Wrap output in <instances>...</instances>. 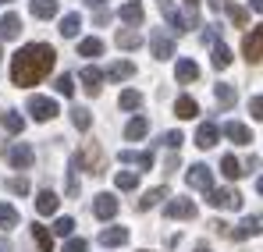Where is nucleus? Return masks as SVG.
I'll use <instances>...</instances> for the list:
<instances>
[{
  "mask_svg": "<svg viewBox=\"0 0 263 252\" xmlns=\"http://www.w3.org/2000/svg\"><path fill=\"white\" fill-rule=\"evenodd\" d=\"M256 192H260V196H263V178H256Z\"/></svg>",
  "mask_w": 263,
  "mask_h": 252,
  "instance_id": "nucleus-49",
  "label": "nucleus"
},
{
  "mask_svg": "<svg viewBox=\"0 0 263 252\" xmlns=\"http://www.w3.org/2000/svg\"><path fill=\"white\" fill-rule=\"evenodd\" d=\"M11 192H14V196H25V192H29V181H25V178H14V181H11Z\"/></svg>",
  "mask_w": 263,
  "mask_h": 252,
  "instance_id": "nucleus-45",
  "label": "nucleus"
},
{
  "mask_svg": "<svg viewBox=\"0 0 263 252\" xmlns=\"http://www.w3.org/2000/svg\"><path fill=\"white\" fill-rule=\"evenodd\" d=\"M0 125H4V131H11V135H22V128H25V118H22V114H14V110H7V114L0 118Z\"/></svg>",
  "mask_w": 263,
  "mask_h": 252,
  "instance_id": "nucleus-33",
  "label": "nucleus"
},
{
  "mask_svg": "<svg viewBox=\"0 0 263 252\" xmlns=\"http://www.w3.org/2000/svg\"><path fill=\"white\" fill-rule=\"evenodd\" d=\"M71 121H75V128H79V131H89V125H92V118H89L86 107H75V110H71Z\"/></svg>",
  "mask_w": 263,
  "mask_h": 252,
  "instance_id": "nucleus-38",
  "label": "nucleus"
},
{
  "mask_svg": "<svg viewBox=\"0 0 263 252\" xmlns=\"http://www.w3.org/2000/svg\"><path fill=\"white\" fill-rule=\"evenodd\" d=\"M228 14H231V22H235V25H246V22H249V11H246V7H235V4H231V7H228Z\"/></svg>",
  "mask_w": 263,
  "mask_h": 252,
  "instance_id": "nucleus-40",
  "label": "nucleus"
},
{
  "mask_svg": "<svg viewBox=\"0 0 263 252\" xmlns=\"http://www.w3.org/2000/svg\"><path fill=\"white\" fill-rule=\"evenodd\" d=\"M220 170H224V178H231V181L246 174V170H242V160H238V157H231V153H228V157L220 160Z\"/></svg>",
  "mask_w": 263,
  "mask_h": 252,
  "instance_id": "nucleus-34",
  "label": "nucleus"
},
{
  "mask_svg": "<svg viewBox=\"0 0 263 252\" xmlns=\"http://www.w3.org/2000/svg\"><path fill=\"white\" fill-rule=\"evenodd\" d=\"M249 7H253L256 14H263V0H249Z\"/></svg>",
  "mask_w": 263,
  "mask_h": 252,
  "instance_id": "nucleus-46",
  "label": "nucleus"
},
{
  "mask_svg": "<svg viewBox=\"0 0 263 252\" xmlns=\"http://www.w3.org/2000/svg\"><path fill=\"white\" fill-rule=\"evenodd\" d=\"M217 139H220V128H217V125H210V121H206V125L196 128V146H199V149L217 146Z\"/></svg>",
  "mask_w": 263,
  "mask_h": 252,
  "instance_id": "nucleus-17",
  "label": "nucleus"
},
{
  "mask_svg": "<svg viewBox=\"0 0 263 252\" xmlns=\"http://www.w3.org/2000/svg\"><path fill=\"white\" fill-rule=\"evenodd\" d=\"M57 203H61V199H57V192L43 188V192L36 196V213H40V217H50V213H57Z\"/></svg>",
  "mask_w": 263,
  "mask_h": 252,
  "instance_id": "nucleus-18",
  "label": "nucleus"
},
{
  "mask_svg": "<svg viewBox=\"0 0 263 252\" xmlns=\"http://www.w3.org/2000/svg\"><path fill=\"white\" fill-rule=\"evenodd\" d=\"M196 252H210V249H206V245H199V249H196Z\"/></svg>",
  "mask_w": 263,
  "mask_h": 252,
  "instance_id": "nucleus-50",
  "label": "nucleus"
},
{
  "mask_svg": "<svg viewBox=\"0 0 263 252\" xmlns=\"http://www.w3.org/2000/svg\"><path fill=\"white\" fill-rule=\"evenodd\" d=\"M164 213H167L171 220H192V217H196V203L185 199V196H178V199H171V203L164 206Z\"/></svg>",
  "mask_w": 263,
  "mask_h": 252,
  "instance_id": "nucleus-7",
  "label": "nucleus"
},
{
  "mask_svg": "<svg viewBox=\"0 0 263 252\" xmlns=\"http://www.w3.org/2000/svg\"><path fill=\"white\" fill-rule=\"evenodd\" d=\"M92 213H96L100 220H110V217L118 213V199H114L110 192H100V196L92 199Z\"/></svg>",
  "mask_w": 263,
  "mask_h": 252,
  "instance_id": "nucleus-11",
  "label": "nucleus"
},
{
  "mask_svg": "<svg viewBox=\"0 0 263 252\" xmlns=\"http://www.w3.org/2000/svg\"><path fill=\"white\" fill-rule=\"evenodd\" d=\"M118 18H121V22H128V25H139V22L146 18V11H142V4H139V0H128V4H121Z\"/></svg>",
  "mask_w": 263,
  "mask_h": 252,
  "instance_id": "nucleus-20",
  "label": "nucleus"
},
{
  "mask_svg": "<svg viewBox=\"0 0 263 252\" xmlns=\"http://www.w3.org/2000/svg\"><path fill=\"white\" fill-rule=\"evenodd\" d=\"M29 11H32V14H36V18H57V11H61V7H57V0H32V4H29Z\"/></svg>",
  "mask_w": 263,
  "mask_h": 252,
  "instance_id": "nucleus-25",
  "label": "nucleus"
},
{
  "mask_svg": "<svg viewBox=\"0 0 263 252\" xmlns=\"http://www.w3.org/2000/svg\"><path fill=\"white\" fill-rule=\"evenodd\" d=\"M18 36H22V18H18L14 11L0 14V43H7V40H18Z\"/></svg>",
  "mask_w": 263,
  "mask_h": 252,
  "instance_id": "nucleus-9",
  "label": "nucleus"
},
{
  "mask_svg": "<svg viewBox=\"0 0 263 252\" xmlns=\"http://www.w3.org/2000/svg\"><path fill=\"white\" fill-rule=\"evenodd\" d=\"M29 114L36 118V121H53L57 118V103L50 100V96H29Z\"/></svg>",
  "mask_w": 263,
  "mask_h": 252,
  "instance_id": "nucleus-4",
  "label": "nucleus"
},
{
  "mask_svg": "<svg viewBox=\"0 0 263 252\" xmlns=\"http://www.w3.org/2000/svg\"><path fill=\"white\" fill-rule=\"evenodd\" d=\"M89 7H103V0H86Z\"/></svg>",
  "mask_w": 263,
  "mask_h": 252,
  "instance_id": "nucleus-48",
  "label": "nucleus"
},
{
  "mask_svg": "<svg viewBox=\"0 0 263 252\" xmlns=\"http://www.w3.org/2000/svg\"><path fill=\"white\" fill-rule=\"evenodd\" d=\"M142 252H146V249H142Z\"/></svg>",
  "mask_w": 263,
  "mask_h": 252,
  "instance_id": "nucleus-52",
  "label": "nucleus"
},
{
  "mask_svg": "<svg viewBox=\"0 0 263 252\" xmlns=\"http://www.w3.org/2000/svg\"><path fill=\"white\" fill-rule=\"evenodd\" d=\"M146 131H149V121H146V118L139 114V118H132L128 125H125V139H128V142H139V139H142Z\"/></svg>",
  "mask_w": 263,
  "mask_h": 252,
  "instance_id": "nucleus-24",
  "label": "nucleus"
},
{
  "mask_svg": "<svg viewBox=\"0 0 263 252\" xmlns=\"http://www.w3.org/2000/svg\"><path fill=\"white\" fill-rule=\"evenodd\" d=\"M53 61H57V53H53L50 43H25V46L11 57V82L22 85V89L40 85L46 75H50Z\"/></svg>",
  "mask_w": 263,
  "mask_h": 252,
  "instance_id": "nucleus-1",
  "label": "nucleus"
},
{
  "mask_svg": "<svg viewBox=\"0 0 263 252\" xmlns=\"http://www.w3.org/2000/svg\"><path fill=\"white\" fill-rule=\"evenodd\" d=\"M175 114L181 118V121H192V118L199 114V103H196L192 96H178V103H175Z\"/></svg>",
  "mask_w": 263,
  "mask_h": 252,
  "instance_id": "nucleus-23",
  "label": "nucleus"
},
{
  "mask_svg": "<svg viewBox=\"0 0 263 252\" xmlns=\"http://www.w3.org/2000/svg\"><path fill=\"white\" fill-rule=\"evenodd\" d=\"M149 50H153L157 61H167V57L175 53V43H171V36H167L164 29H153V32H149Z\"/></svg>",
  "mask_w": 263,
  "mask_h": 252,
  "instance_id": "nucleus-5",
  "label": "nucleus"
},
{
  "mask_svg": "<svg viewBox=\"0 0 263 252\" xmlns=\"http://www.w3.org/2000/svg\"><path fill=\"white\" fill-rule=\"evenodd\" d=\"M100 245H107V249H118V245H128V227H107V231H100V238H96Z\"/></svg>",
  "mask_w": 263,
  "mask_h": 252,
  "instance_id": "nucleus-12",
  "label": "nucleus"
},
{
  "mask_svg": "<svg viewBox=\"0 0 263 252\" xmlns=\"http://www.w3.org/2000/svg\"><path fill=\"white\" fill-rule=\"evenodd\" d=\"M0 4H7V0H0Z\"/></svg>",
  "mask_w": 263,
  "mask_h": 252,
  "instance_id": "nucleus-51",
  "label": "nucleus"
},
{
  "mask_svg": "<svg viewBox=\"0 0 263 252\" xmlns=\"http://www.w3.org/2000/svg\"><path fill=\"white\" fill-rule=\"evenodd\" d=\"M196 11H199V0H185V22H189V29L196 25Z\"/></svg>",
  "mask_w": 263,
  "mask_h": 252,
  "instance_id": "nucleus-41",
  "label": "nucleus"
},
{
  "mask_svg": "<svg viewBox=\"0 0 263 252\" xmlns=\"http://www.w3.org/2000/svg\"><path fill=\"white\" fill-rule=\"evenodd\" d=\"M0 252H11V242L7 238H0Z\"/></svg>",
  "mask_w": 263,
  "mask_h": 252,
  "instance_id": "nucleus-47",
  "label": "nucleus"
},
{
  "mask_svg": "<svg viewBox=\"0 0 263 252\" xmlns=\"http://www.w3.org/2000/svg\"><path fill=\"white\" fill-rule=\"evenodd\" d=\"M206 196H210L206 203L217 206V210H238V206H242V196H238L235 188H210Z\"/></svg>",
  "mask_w": 263,
  "mask_h": 252,
  "instance_id": "nucleus-3",
  "label": "nucleus"
},
{
  "mask_svg": "<svg viewBox=\"0 0 263 252\" xmlns=\"http://www.w3.org/2000/svg\"><path fill=\"white\" fill-rule=\"evenodd\" d=\"M114 188H121V192L139 188V174H135V170H118V174H114Z\"/></svg>",
  "mask_w": 263,
  "mask_h": 252,
  "instance_id": "nucleus-28",
  "label": "nucleus"
},
{
  "mask_svg": "<svg viewBox=\"0 0 263 252\" xmlns=\"http://www.w3.org/2000/svg\"><path fill=\"white\" fill-rule=\"evenodd\" d=\"M181 142H185V135H181V131H167V135H164V146H167V149H178Z\"/></svg>",
  "mask_w": 263,
  "mask_h": 252,
  "instance_id": "nucleus-43",
  "label": "nucleus"
},
{
  "mask_svg": "<svg viewBox=\"0 0 263 252\" xmlns=\"http://www.w3.org/2000/svg\"><path fill=\"white\" fill-rule=\"evenodd\" d=\"M71 231H75V217H57V220H53V235L68 238Z\"/></svg>",
  "mask_w": 263,
  "mask_h": 252,
  "instance_id": "nucleus-37",
  "label": "nucleus"
},
{
  "mask_svg": "<svg viewBox=\"0 0 263 252\" xmlns=\"http://www.w3.org/2000/svg\"><path fill=\"white\" fill-rule=\"evenodd\" d=\"M160 199H167V188H164V185H157V188L142 192V199H139V210H149V206H157Z\"/></svg>",
  "mask_w": 263,
  "mask_h": 252,
  "instance_id": "nucleus-29",
  "label": "nucleus"
},
{
  "mask_svg": "<svg viewBox=\"0 0 263 252\" xmlns=\"http://www.w3.org/2000/svg\"><path fill=\"white\" fill-rule=\"evenodd\" d=\"M132 75H135V64H132V61H114V64L107 68V79H110V82H125Z\"/></svg>",
  "mask_w": 263,
  "mask_h": 252,
  "instance_id": "nucleus-22",
  "label": "nucleus"
},
{
  "mask_svg": "<svg viewBox=\"0 0 263 252\" xmlns=\"http://www.w3.org/2000/svg\"><path fill=\"white\" fill-rule=\"evenodd\" d=\"M224 135H228L235 146H249V142H253V131L242 125V121H228V125H224Z\"/></svg>",
  "mask_w": 263,
  "mask_h": 252,
  "instance_id": "nucleus-16",
  "label": "nucleus"
},
{
  "mask_svg": "<svg viewBox=\"0 0 263 252\" xmlns=\"http://www.w3.org/2000/svg\"><path fill=\"white\" fill-rule=\"evenodd\" d=\"M157 7H160V14L171 22V29H178V32H185V29H189V22H185V14L175 7V0H157Z\"/></svg>",
  "mask_w": 263,
  "mask_h": 252,
  "instance_id": "nucleus-10",
  "label": "nucleus"
},
{
  "mask_svg": "<svg viewBox=\"0 0 263 252\" xmlns=\"http://www.w3.org/2000/svg\"><path fill=\"white\" fill-rule=\"evenodd\" d=\"M79 79H82V89H86L89 96H100V85H103V71H100V68L89 64V68H82Z\"/></svg>",
  "mask_w": 263,
  "mask_h": 252,
  "instance_id": "nucleus-14",
  "label": "nucleus"
},
{
  "mask_svg": "<svg viewBox=\"0 0 263 252\" xmlns=\"http://www.w3.org/2000/svg\"><path fill=\"white\" fill-rule=\"evenodd\" d=\"M18 220H22V217H18V210H14L11 203H0V227H4V231L18 227Z\"/></svg>",
  "mask_w": 263,
  "mask_h": 252,
  "instance_id": "nucleus-31",
  "label": "nucleus"
},
{
  "mask_svg": "<svg viewBox=\"0 0 263 252\" xmlns=\"http://www.w3.org/2000/svg\"><path fill=\"white\" fill-rule=\"evenodd\" d=\"M214 96H217L220 107H235V103H238V89L231 82H217L214 85Z\"/></svg>",
  "mask_w": 263,
  "mask_h": 252,
  "instance_id": "nucleus-21",
  "label": "nucleus"
},
{
  "mask_svg": "<svg viewBox=\"0 0 263 252\" xmlns=\"http://www.w3.org/2000/svg\"><path fill=\"white\" fill-rule=\"evenodd\" d=\"M79 53H82V57H103V40H96V36L82 40L79 43Z\"/></svg>",
  "mask_w": 263,
  "mask_h": 252,
  "instance_id": "nucleus-35",
  "label": "nucleus"
},
{
  "mask_svg": "<svg viewBox=\"0 0 263 252\" xmlns=\"http://www.w3.org/2000/svg\"><path fill=\"white\" fill-rule=\"evenodd\" d=\"M121 164H139V167H153V153H132V149H121Z\"/></svg>",
  "mask_w": 263,
  "mask_h": 252,
  "instance_id": "nucleus-30",
  "label": "nucleus"
},
{
  "mask_svg": "<svg viewBox=\"0 0 263 252\" xmlns=\"http://www.w3.org/2000/svg\"><path fill=\"white\" fill-rule=\"evenodd\" d=\"M7 164L14 170H29L36 164V149L29 142H14V146H7Z\"/></svg>",
  "mask_w": 263,
  "mask_h": 252,
  "instance_id": "nucleus-2",
  "label": "nucleus"
},
{
  "mask_svg": "<svg viewBox=\"0 0 263 252\" xmlns=\"http://www.w3.org/2000/svg\"><path fill=\"white\" fill-rule=\"evenodd\" d=\"M118 107H121V110H139V107H142V92H139V89H125V92L118 96Z\"/></svg>",
  "mask_w": 263,
  "mask_h": 252,
  "instance_id": "nucleus-27",
  "label": "nucleus"
},
{
  "mask_svg": "<svg viewBox=\"0 0 263 252\" xmlns=\"http://www.w3.org/2000/svg\"><path fill=\"white\" fill-rule=\"evenodd\" d=\"M249 114H253V121H263V96L249 100Z\"/></svg>",
  "mask_w": 263,
  "mask_h": 252,
  "instance_id": "nucleus-42",
  "label": "nucleus"
},
{
  "mask_svg": "<svg viewBox=\"0 0 263 252\" xmlns=\"http://www.w3.org/2000/svg\"><path fill=\"white\" fill-rule=\"evenodd\" d=\"M114 40H118L121 50H139V46H142V36H139V32H132V29H125V32L118 29V36H114Z\"/></svg>",
  "mask_w": 263,
  "mask_h": 252,
  "instance_id": "nucleus-32",
  "label": "nucleus"
},
{
  "mask_svg": "<svg viewBox=\"0 0 263 252\" xmlns=\"http://www.w3.org/2000/svg\"><path fill=\"white\" fill-rule=\"evenodd\" d=\"M32 238H36L40 252H53V235H50V227H43V224H32Z\"/></svg>",
  "mask_w": 263,
  "mask_h": 252,
  "instance_id": "nucleus-26",
  "label": "nucleus"
},
{
  "mask_svg": "<svg viewBox=\"0 0 263 252\" xmlns=\"http://www.w3.org/2000/svg\"><path fill=\"white\" fill-rule=\"evenodd\" d=\"M185 181H189L192 188H199V192H210V188H214V174H210L206 164H192L189 174H185Z\"/></svg>",
  "mask_w": 263,
  "mask_h": 252,
  "instance_id": "nucleus-6",
  "label": "nucleus"
},
{
  "mask_svg": "<svg viewBox=\"0 0 263 252\" xmlns=\"http://www.w3.org/2000/svg\"><path fill=\"white\" fill-rule=\"evenodd\" d=\"M263 231V217H246L238 227H235V242H246V238H256Z\"/></svg>",
  "mask_w": 263,
  "mask_h": 252,
  "instance_id": "nucleus-13",
  "label": "nucleus"
},
{
  "mask_svg": "<svg viewBox=\"0 0 263 252\" xmlns=\"http://www.w3.org/2000/svg\"><path fill=\"white\" fill-rule=\"evenodd\" d=\"M86 249H89V242H86V238H71V242L64 245V252H86Z\"/></svg>",
  "mask_w": 263,
  "mask_h": 252,
  "instance_id": "nucleus-44",
  "label": "nucleus"
},
{
  "mask_svg": "<svg viewBox=\"0 0 263 252\" xmlns=\"http://www.w3.org/2000/svg\"><path fill=\"white\" fill-rule=\"evenodd\" d=\"M53 89H57L61 96H71V92H75V82H71V75H61V79L53 82Z\"/></svg>",
  "mask_w": 263,
  "mask_h": 252,
  "instance_id": "nucleus-39",
  "label": "nucleus"
},
{
  "mask_svg": "<svg viewBox=\"0 0 263 252\" xmlns=\"http://www.w3.org/2000/svg\"><path fill=\"white\" fill-rule=\"evenodd\" d=\"M175 79L181 85H192L196 79H199V64H196V61H189V57H181V61H178V68H175Z\"/></svg>",
  "mask_w": 263,
  "mask_h": 252,
  "instance_id": "nucleus-15",
  "label": "nucleus"
},
{
  "mask_svg": "<svg viewBox=\"0 0 263 252\" xmlns=\"http://www.w3.org/2000/svg\"><path fill=\"white\" fill-rule=\"evenodd\" d=\"M242 53H246V61H263V25H260V29H253V32L246 36Z\"/></svg>",
  "mask_w": 263,
  "mask_h": 252,
  "instance_id": "nucleus-8",
  "label": "nucleus"
},
{
  "mask_svg": "<svg viewBox=\"0 0 263 252\" xmlns=\"http://www.w3.org/2000/svg\"><path fill=\"white\" fill-rule=\"evenodd\" d=\"M79 29H82V14H75V11H71V14H64V18H61V25H57V32H61L64 40H75V36H79Z\"/></svg>",
  "mask_w": 263,
  "mask_h": 252,
  "instance_id": "nucleus-19",
  "label": "nucleus"
},
{
  "mask_svg": "<svg viewBox=\"0 0 263 252\" xmlns=\"http://www.w3.org/2000/svg\"><path fill=\"white\" fill-rule=\"evenodd\" d=\"M228 64H231V50H228L224 43H214V68H220V71H224Z\"/></svg>",
  "mask_w": 263,
  "mask_h": 252,
  "instance_id": "nucleus-36",
  "label": "nucleus"
}]
</instances>
